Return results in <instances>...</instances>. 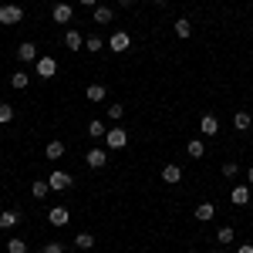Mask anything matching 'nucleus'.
<instances>
[{
	"label": "nucleus",
	"mask_w": 253,
	"mask_h": 253,
	"mask_svg": "<svg viewBox=\"0 0 253 253\" xmlns=\"http://www.w3.org/2000/svg\"><path fill=\"white\" fill-rule=\"evenodd\" d=\"M112 17H115V10H112V7H95V14H91L95 24H112Z\"/></svg>",
	"instance_id": "19"
},
{
	"label": "nucleus",
	"mask_w": 253,
	"mask_h": 253,
	"mask_svg": "<svg viewBox=\"0 0 253 253\" xmlns=\"http://www.w3.org/2000/svg\"><path fill=\"white\" fill-rule=\"evenodd\" d=\"M122 115H125V105H122V101H112V105H108V118H112V122H118Z\"/></svg>",
	"instance_id": "29"
},
{
	"label": "nucleus",
	"mask_w": 253,
	"mask_h": 253,
	"mask_svg": "<svg viewBox=\"0 0 253 253\" xmlns=\"http://www.w3.org/2000/svg\"><path fill=\"white\" fill-rule=\"evenodd\" d=\"M84 162H88V169H101V166L108 162V149H98V145H95V149L84 156Z\"/></svg>",
	"instance_id": "8"
},
{
	"label": "nucleus",
	"mask_w": 253,
	"mask_h": 253,
	"mask_svg": "<svg viewBox=\"0 0 253 253\" xmlns=\"http://www.w3.org/2000/svg\"><path fill=\"white\" fill-rule=\"evenodd\" d=\"M47 219H51V226H68V223H71V210H64V206H51Z\"/></svg>",
	"instance_id": "7"
},
{
	"label": "nucleus",
	"mask_w": 253,
	"mask_h": 253,
	"mask_svg": "<svg viewBox=\"0 0 253 253\" xmlns=\"http://www.w3.org/2000/svg\"><path fill=\"white\" fill-rule=\"evenodd\" d=\"M84 98H88V101H105V98H108V88H105V84H88V88H84Z\"/></svg>",
	"instance_id": "15"
},
{
	"label": "nucleus",
	"mask_w": 253,
	"mask_h": 253,
	"mask_svg": "<svg viewBox=\"0 0 253 253\" xmlns=\"http://www.w3.org/2000/svg\"><path fill=\"white\" fill-rule=\"evenodd\" d=\"M193 216L199 219V223H210V219L216 216V206H213V203H199V206L193 210Z\"/></svg>",
	"instance_id": "11"
},
{
	"label": "nucleus",
	"mask_w": 253,
	"mask_h": 253,
	"mask_svg": "<svg viewBox=\"0 0 253 253\" xmlns=\"http://www.w3.org/2000/svg\"><path fill=\"white\" fill-rule=\"evenodd\" d=\"M54 75H58V61L54 58H38V78H54Z\"/></svg>",
	"instance_id": "6"
},
{
	"label": "nucleus",
	"mask_w": 253,
	"mask_h": 253,
	"mask_svg": "<svg viewBox=\"0 0 253 253\" xmlns=\"http://www.w3.org/2000/svg\"><path fill=\"white\" fill-rule=\"evenodd\" d=\"M47 186H51V189H54V193H64V189H71V186H75V179H71V175L68 172H51L47 175Z\"/></svg>",
	"instance_id": "4"
},
{
	"label": "nucleus",
	"mask_w": 253,
	"mask_h": 253,
	"mask_svg": "<svg viewBox=\"0 0 253 253\" xmlns=\"http://www.w3.org/2000/svg\"><path fill=\"white\" fill-rule=\"evenodd\" d=\"M152 3H166V0H152Z\"/></svg>",
	"instance_id": "37"
},
{
	"label": "nucleus",
	"mask_w": 253,
	"mask_h": 253,
	"mask_svg": "<svg viewBox=\"0 0 253 253\" xmlns=\"http://www.w3.org/2000/svg\"><path fill=\"white\" fill-rule=\"evenodd\" d=\"M240 175V166L236 162H223V179H236Z\"/></svg>",
	"instance_id": "31"
},
{
	"label": "nucleus",
	"mask_w": 253,
	"mask_h": 253,
	"mask_svg": "<svg viewBox=\"0 0 253 253\" xmlns=\"http://www.w3.org/2000/svg\"><path fill=\"white\" fill-rule=\"evenodd\" d=\"M236 253H253V243H243V247H236Z\"/></svg>",
	"instance_id": "33"
},
{
	"label": "nucleus",
	"mask_w": 253,
	"mask_h": 253,
	"mask_svg": "<svg viewBox=\"0 0 253 253\" xmlns=\"http://www.w3.org/2000/svg\"><path fill=\"white\" fill-rule=\"evenodd\" d=\"M230 199H233L236 206H247V203H250V186H233Z\"/></svg>",
	"instance_id": "16"
},
{
	"label": "nucleus",
	"mask_w": 253,
	"mask_h": 253,
	"mask_svg": "<svg viewBox=\"0 0 253 253\" xmlns=\"http://www.w3.org/2000/svg\"><path fill=\"white\" fill-rule=\"evenodd\" d=\"M125 145H128V132H125V128H108V132H105V149L122 152Z\"/></svg>",
	"instance_id": "2"
},
{
	"label": "nucleus",
	"mask_w": 253,
	"mask_h": 253,
	"mask_svg": "<svg viewBox=\"0 0 253 253\" xmlns=\"http://www.w3.org/2000/svg\"><path fill=\"white\" fill-rule=\"evenodd\" d=\"M20 20H24V7H20V3H0V24L17 27Z\"/></svg>",
	"instance_id": "1"
},
{
	"label": "nucleus",
	"mask_w": 253,
	"mask_h": 253,
	"mask_svg": "<svg viewBox=\"0 0 253 253\" xmlns=\"http://www.w3.org/2000/svg\"><path fill=\"white\" fill-rule=\"evenodd\" d=\"M186 152H189V156H193V159H203V156H206V145H203L199 138H193V142L186 145Z\"/></svg>",
	"instance_id": "25"
},
{
	"label": "nucleus",
	"mask_w": 253,
	"mask_h": 253,
	"mask_svg": "<svg viewBox=\"0 0 253 253\" xmlns=\"http://www.w3.org/2000/svg\"><path fill=\"white\" fill-rule=\"evenodd\" d=\"M47 193H51V186H47L44 179H38V182H31V196H34V199H44Z\"/></svg>",
	"instance_id": "23"
},
{
	"label": "nucleus",
	"mask_w": 253,
	"mask_h": 253,
	"mask_svg": "<svg viewBox=\"0 0 253 253\" xmlns=\"http://www.w3.org/2000/svg\"><path fill=\"white\" fill-rule=\"evenodd\" d=\"M64 47L68 51H81L84 47V38H81L78 31H64Z\"/></svg>",
	"instance_id": "14"
},
{
	"label": "nucleus",
	"mask_w": 253,
	"mask_h": 253,
	"mask_svg": "<svg viewBox=\"0 0 253 253\" xmlns=\"http://www.w3.org/2000/svg\"><path fill=\"white\" fill-rule=\"evenodd\" d=\"M247 179H250V186H253V166H250V169H247Z\"/></svg>",
	"instance_id": "36"
},
{
	"label": "nucleus",
	"mask_w": 253,
	"mask_h": 253,
	"mask_svg": "<svg viewBox=\"0 0 253 253\" xmlns=\"http://www.w3.org/2000/svg\"><path fill=\"white\" fill-rule=\"evenodd\" d=\"M71 17H75V7H71V3L61 0V3L51 7V20H54V24H71Z\"/></svg>",
	"instance_id": "3"
},
{
	"label": "nucleus",
	"mask_w": 253,
	"mask_h": 253,
	"mask_svg": "<svg viewBox=\"0 0 253 253\" xmlns=\"http://www.w3.org/2000/svg\"><path fill=\"white\" fill-rule=\"evenodd\" d=\"M7 253H27V243H24L20 236H10V240H7Z\"/></svg>",
	"instance_id": "27"
},
{
	"label": "nucleus",
	"mask_w": 253,
	"mask_h": 253,
	"mask_svg": "<svg viewBox=\"0 0 253 253\" xmlns=\"http://www.w3.org/2000/svg\"><path fill=\"white\" fill-rule=\"evenodd\" d=\"M17 58L27 64V61H38V44L34 41H24V44H17Z\"/></svg>",
	"instance_id": "10"
},
{
	"label": "nucleus",
	"mask_w": 253,
	"mask_h": 253,
	"mask_svg": "<svg viewBox=\"0 0 253 253\" xmlns=\"http://www.w3.org/2000/svg\"><path fill=\"white\" fill-rule=\"evenodd\" d=\"M7 122H14V105L10 101H0V125H7Z\"/></svg>",
	"instance_id": "28"
},
{
	"label": "nucleus",
	"mask_w": 253,
	"mask_h": 253,
	"mask_svg": "<svg viewBox=\"0 0 253 253\" xmlns=\"http://www.w3.org/2000/svg\"><path fill=\"white\" fill-rule=\"evenodd\" d=\"M233 128L236 132H247V128H250V115H247V112H236L233 115Z\"/></svg>",
	"instance_id": "24"
},
{
	"label": "nucleus",
	"mask_w": 253,
	"mask_h": 253,
	"mask_svg": "<svg viewBox=\"0 0 253 253\" xmlns=\"http://www.w3.org/2000/svg\"><path fill=\"white\" fill-rule=\"evenodd\" d=\"M162 182H182V169L175 166V162H169V166H162Z\"/></svg>",
	"instance_id": "12"
},
{
	"label": "nucleus",
	"mask_w": 253,
	"mask_h": 253,
	"mask_svg": "<svg viewBox=\"0 0 253 253\" xmlns=\"http://www.w3.org/2000/svg\"><path fill=\"white\" fill-rule=\"evenodd\" d=\"M199 132H203L206 138L219 135V122H216V115H203V118H199Z\"/></svg>",
	"instance_id": "9"
},
{
	"label": "nucleus",
	"mask_w": 253,
	"mask_h": 253,
	"mask_svg": "<svg viewBox=\"0 0 253 253\" xmlns=\"http://www.w3.org/2000/svg\"><path fill=\"white\" fill-rule=\"evenodd\" d=\"M27 84H31V78H27V71H14V75H10V88H14V91H24Z\"/></svg>",
	"instance_id": "20"
},
{
	"label": "nucleus",
	"mask_w": 253,
	"mask_h": 253,
	"mask_svg": "<svg viewBox=\"0 0 253 253\" xmlns=\"http://www.w3.org/2000/svg\"><path fill=\"white\" fill-rule=\"evenodd\" d=\"M132 47V38L125 34V31H115L112 38H108V51H115V54H125Z\"/></svg>",
	"instance_id": "5"
},
{
	"label": "nucleus",
	"mask_w": 253,
	"mask_h": 253,
	"mask_svg": "<svg viewBox=\"0 0 253 253\" xmlns=\"http://www.w3.org/2000/svg\"><path fill=\"white\" fill-rule=\"evenodd\" d=\"M172 31H175V38H179V41H186L189 34H193V24H189L186 17H179V20L172 24Z\"/></svg>",
	"instance_id": "17"
},
{
	"label": "nucleus",
	"mask_w": 253,
	"mask_h": 253,
	"mask_svg": "<svg viewBox=\"0 0 253 253\" xmlns=\"http://www.w3.org/2000/svg\"><path fill=\"white\" fill-rule=\"evenodd\" d=\"M233 240H236L233 226H219V230H216V243H223V247H230Z\"/></svg>",
	"instance_id": "21"
},
{
	"label": "nucleus",
	"mask_w": 253,
	"mask_h": 253,
	"mask_svg": "<svg viewBox=\"0 0 253 253\" xmlns=\"http://www.w3.org/2000/svg\"><path fill=\"white\" fill-rule=\"evenodd\" d=\"M84 47H88V51H91V54H98V51H101V47H105V41H101V38H95V34H91V38L84 41Z\"/></svg>",
	"instance_id": "30"
},
{
	"label": "nucleus",
	"mask_w": 253,
	"mask_h": 253,
	"mask_svg": "<svg viewBox=\"0 0 253 253\" xmlns=\"http://www.w3.org/2000/svg\"><path fill=\"white\" fill-rule=\"evenodd\" d=\"M41 253H64V247H61V243H47Z\"/></svg>",
	"instance_id": "32"
},
{
	"label": "nucleus",
	"mask_w": 253,
	"mask_h": 253,
	"mask_svg": "<svg viewBox=\"0 0 253 253\" xmlns=\"http://www.w3.org/2000/svg\"><path fill=\"white\" fill-rule=\"evenodd\" d=\"M81 7H98V0H78Z\"/></svg>",
	"instance_id": "34"
},
{
	"label": "nucleus",
	"mask_w": 253,
	"mask_h": 253,
	"mask_svg": "<svg viewBox=\"0 0 253 253\" xmlns=\"http://www.w3.org/2000/svg\"><path fill=\"white\" fill-rule=\"evenodd\" d=\"M105 132H108V128H105V122H98V118L88 122V135H91V138H105Z\"/></svg>",
	"instance_id": "22"
},
{
	"label": "nucleus",
	"mask_w": 253,
	"mask_h": 253,
	"mask_svg": "<svg viewBox=\"0 0 253 253\" xmlns=\"http://www.w3.org/2000/svg\"><path fill=\"white\" fill-rule=\"evenodd\" d=\"M44 156L51 159V162H54V159H61V156H64V142H61V138H54V142H47Z\"/></svg>",
	"instance_id": "18"
},
{
	"label": "nucleus",
	"mask_w": 253,
	"mask_h": 253,
	"mask_svg": "<svg viewBox=\"0 0 253 253\" xmlns=\"http://www.w3.org/2000/svg\"><path fill=\"white\" fill-rule=\"evenodd\" d=\"M17 223H20L17 210H3V213H0V230H14Z\"/></svg>",
	"instance_id": "13"
},
{
	"label": "nucleus",
	"mask_w": 253,
	"mask_h": 253,
	"mask_svg": "<svg viewBox=\"0 0 253 253\" xmlns=\"http://www.w3.org/2000/svg\"><path fill=\"white\" fill-rule=\"evenodd\" d=\"M132 3H135V0H118V7H132Z\"/></svg>",
	"instance_id": "35"
},
{
	"label": "nucleus",
	"mask_w": 253,
	"mask_h": 253,
	"mask_svg": "<svg viewBox=\"0 0 253 253\" xmlns=\"http://www.w3.org/2000/svg\"><path fill=\"white\" fill-rule=\"evenodd\" d=\"M75 247H78V250H91V247H95V236L91 233H78L75 236Z\"/></svg>",
	"instance_id": "26"
}]
</instances>
